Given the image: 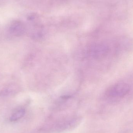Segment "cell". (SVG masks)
Listing matches in <instances>:
<instances>
[{"label": "cell", "mask_w": 133, "mask_h": 133, "mask_svg": "<svg viewBox=\"0 0 133 133\" xmlns=\"http://www.w3.org/2000/svg\"><path fill=\"white\" fill-rule=\"evenodd\" d=\"M130 90V87L129 84L125 82H119L112 85L108 88L106 94L110 97H122L127 95Z\"/></svg>", "instance_id": "obj_1"}, {"label": "cell", "mask_w": 133, "mask_h": 133, "mask_svg": "<svg viewBox=\"0 0 133 133\" xmlns=\"http://www.w3.org/2000/svg\"><path fill=\"white\" fill-rule=\"evenodd\" d=\"M9 31L14 36H22L25 32V25L21 21L15 20L10 25Z\"/></svg>", "instance_id": "obj_2"}, {"label": "cell", "mask_w": 133, "mask_h": 133, "mask_svg": "<svg viewBox=\"0 0 133 133\" xmlns=\"http://www.w3.org/2000/svg\"><path fill=\"white\" fill-rule=\"evenodd\" d=\"M25 111L22 108L17 109L12 113L10 119L12 122H15L22 118L25 114Z\"/></svg>", "instance_id": "obj_3"}]
</instances>
